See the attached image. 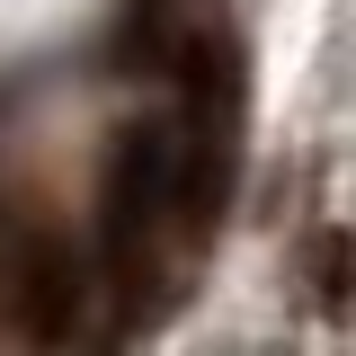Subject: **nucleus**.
Segmentation results:
<instances>
[{
	"label": "nucleus",
	"instance_id": "f257e3e1",
	"mask_svg": "<svg viewBox=\"0 0 356 356\" xmlns=\"http://www.w3.org/2000/svg\"><path fill=\"white\" fill-rule=\"evenodd\" d=\"M161 222H178V134L170 116H134L107 152V196H98V241H107V267L125 285L152 276Z\"/></svg>",
	"mask_w": 356,
	"mask_h": 356
},
{
	"label": "nucleus",
	"instance_id": "f03ea898",
	"mask_svg": "<svg viewBox=\"0 0 356 356\" xmlns=\"http://www.w3.org/2000/svg\"><path fill=\"white\" fill-rule=\"evenodd\" d=\"M0 276H9V312H18L27 339H72L89 285H81V259H72L63 241H18Z\"/></svg>",
	"mask_w": 356,
	"mask_h": 356
}]
</instances>
